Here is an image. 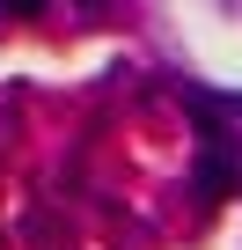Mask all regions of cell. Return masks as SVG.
I'll use <instances>...</instances> for the list:
<instances>
[{
    "label": "cell",
    "mask_w": 242,
    "mask_h": 250,
    "mask_svg": "<svg viewBox=\"0 0 242 250\" xmlns=\"http://www.w3.org/2000/svg\"><path fill=\"white\" fill-rule=\"evenodd\" d=\"M198 191H205V199H235V191H242V147H235L227 133L205 140V155H198Z\"/></svg>",
    "instance_id": "6da1fadb"
},
{
    "label": "cell",
    "mask_w": 242,
    "mask_h": 250,
    "mask_svg": "<svg viewBox=\"0 0 242 250\" xmlns=\"http://www.w3.org/2000/svg\"><path fill=\"white\" fill-rule=\"evenodd\" d=\"M0 15H44V0H0Z\"/></svg>",
    "instance_id": "7a4b0ae2"
}]
</instances>
